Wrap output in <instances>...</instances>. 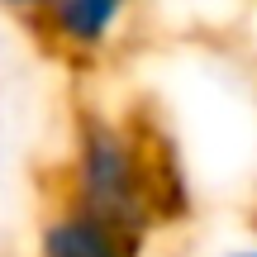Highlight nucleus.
<instances>
[{
    "instance_id": "1",
    "label": "nucleus",
    "mask_w": 257,
    "mask_h": 257,
    "mask_svg": "<svg viewBox=\"0 0 257 257\" xmlns=\"http://www.w3.org/2000/svg\"><path fill=\"white\" fill-rule=\"evenodd\" d=\"M153 148L110 114H86L72 143V205L105 214L119 229L148 238L157 224V172Z\"/></svg>"
},
{
    "instance_id": "2",
    "label": "nucleus",
    "mask_w": 257,
    "mask_h": 257,
    "mask_svg": "<svg viewBox=\"0 0 257 257\" xmlns=\"http://www.w3.org/2000/svg\"><path fill=\"white\" fill-rule=\"evenodd\" d=\"M143 243L148 238L81 205H62L38 229V257H143Z\"/></svg>"
},
{
    "instance_id": "3",
    "label": "nucleus",
    "mask_w": 257,
    "mask_h": 257,
    "mask_svg": "<svg viewBox=\"0 0 257 257\" xmlns=\"http://www.w3.org/2000/svg\"><path fill=\"white\" fill-rule=\"evenodd\" d=\"M134 0H48L43 24L67 53H100L124 29Z\"/></svg>"
},
{
    "instance_id": "4",
    "label": "nucleus",
    "mask_w": 257,
    "mask_h": 257,
    "mask_svg": "<svg viewBox=\"0 0 257 257\" xmlns=\"http://www.w3.org/2000/svg\"><path fill=\"white\" fill-rule=\"evenodd\" d=\"M210 257H257V238H243V243H229V248L210 252Z\"/></svg>"
},
{
    "instance_id": "5",
    "label": "nucleus",
    "mask_w": 257,
    "mask_h": 257,
    "mask_svg": "<svg viewBox=\"0 0 257 257\" xmlns=\"http://www.w3.org/2000/svg\"><path fill=\"white\" fill-rule=\"evenodd\" d=\"M0 5H5V10H19V15H29V10H34V15H43L48 0H0Z\"/></svg>"
}]
</instances>
